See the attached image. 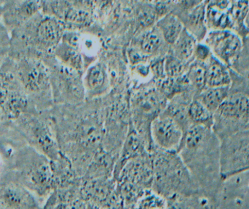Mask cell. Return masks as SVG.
<instances>
[{
  "label": "cell",
  "mask_w": 249,
  "mask_h": 209,
  "mask_svg": "<svg viewBox=\"0 0 249 209\" xmlns=\"http://www.w3.org/2000/svg\"><path fill=\"white\" fill-rule=\"evenodd\" d=\"M93 105H54L51 109L60 150L78 175L86 173L93 156L103 148V111Z\"/></svg>",
  "instance_id": "6da1fadb"
},
{
  "label": "cell",
  "mask_w": 249,
  "mask_h": 209,
  "mask_svg": "<svg viewBox=\"0 0 249 209\" xmlns=\"http://www.w3.org/2000/svg\"><path fill=\"white\" fill-rule=\"evenodd\" d=\"M178 154L188 167L201 195L216 208L222 185L220 140L212 129L193 125L186 132Z\"/></svg>",
  "instance_id": "7a4b0ae2"
},
{
  "label": "cell",
  "mask_w": 249,
  "mask_h": 209,
  "mask_svg": "<svg viewBox=\"0 0 249 209\" xmlns=\"http://www.w3.org/2000/svg\"><path fill=\"white\" fill-rule=\"evenodd\" d=\"M64 32L65 27L59 20L40 12L27 23L10 32L8 56L30 57L45 61L54 55Z\"/></svg>",
  "instance_id": "3957f363"
},
{
  "label": "cell",
  "mask_w": 249,
  "mask_h": 209,
  "mask_svg": "<svg viewBox=\"0 0 249 209\" xmlns=\"http://www.w3.org/2000/svg\"><path fill=\"white\" fill-rule=\"evenodd\" d=\"M152 156L154 192L171 201L200 194L190 170L178 152L158 149Z\"/></svg>",
  "instance_id": "277c9868"
},
{
  "label": "cell",
  "mask_w": 249,
  "mask_h": 209,
  "mask_svg": "<svg viewBox=\"0 0 249 209\" xmlns=\"http://www.w3.org/2000/svg\"><path fill=\"white\" fill-rule=\"evenodd\" d=\"M8 183L18 184L45 201L54 190L51 160L26 145L15 159Z\"/></svg>",
  "instance_id": "5b68a950"
},
{
  "label": "cell",
  "mask_w": 249,
  "mask_h": 209,
  "mask_svg": "<svg viewBox=\"0 0 249 209\" xmlns=\"http://www.w3.org/2000/svg\"><path fill=\"white\" fill-rule=\"evenodd\" d=\"M11 59L23 90L36 109L39 111L51 109L54 106V101L47 64L39 58L30 57Z\"/></svg>",
  "instance_id": "8992f818"
},
{
  "label": "cell",
  "mask_w": 249,
  "mask_h": 209,
  "mask_svg": "<svg viewBox=\"0 0 249 209\" xmlns=\"http://www.w3.org/2000/svg\"><path fill=\"white\" fill-rule=\"evenodd\" d=\"M28 145L36 149L51 161L61 155L51 109L28 113L13 121Z\"/></svg>",
  "instance_id": "52a82bcc"
},
{
  "label": "cell",
  "mask_w": 249,
  "mask_h": 209,
  "mask_svg": "<svg viewBox=\"0 0 249 209\" xmlns=\"http://www.w3.org/2000/svg\"><path fill=\"white\" fill-rule=\"evenodd\" d=\"M0 108L11 121L23 114L39 111L23 90L10 57L0 65Z\"/></svg>",
  "instance_id": "ba28073f"
},
{
  "label": "cell",
  "mask_w": 249,
  "mask_h": 209,
  "mask_svg": "<svg viewBox=\"0 0 249 209\" xmlns=\"http://www.w3.org/2000/svg\"><path fill=\"white\" fill-rule=\"evenodd\" d=\"M43 61L49 68L54 105L82 104L86 93L81 73L63 65L54 55Z\"/></svg>",
  "instance_id": "9c48e42d"
},
{
  "label": "cell",
  "mask_w": 249,
  "mask_h": 209,
  "mask_svg": "<svg viewBox=\"0 0 249 209\" xmlns=\"http://www.w3.org/2000/svg\"><path fill=\"white\" fill-rule=\"evenodd\" d=\"M249 129V97L241 93H230L213 113L212 129L219 140Z\"/></svg>",
  "instance_id": "30bf717a"
},
{
  "label": "cell",
  "mask_w": 249,
  "mask_h": 209,
  "mask_svg": "<svg viewBox=\"0 0 249 209\" xmlns=\"http://www.w3.org/2000/svg\"><path fill=\"white\" fill-rule=\"evenodd\" d=\"M168 100L158 89L149 88L136 93L132 100V115L134 128L148 145L152 147L150 127L153 120L163 111ZM147 146V145H146Z\"/></svg>",
  "instance_id": "8fae6325"
},
{
  "label": "cell",
  "mask_w": 249,
  "mask_h": 209,
  "mask_svg": "<svg viewBox=\"0 0 249 209\" xmlns=\"http://www.w3.org/2000/svg\"><path fill=\"white\" fill-rule=\"evenodd\" d=\"M219 140L222 180L249 170V129Z\"/></svg>",
  "instance_id": "7c38bea8"
},
{
  "label": "cell",
  "mask_w": 249,
  "mask_h": 209,
  "mask_svg": "<svg viewBox=\"0 0 249 209\" xmlns=\"http://www.w3.org/2000/svg\"><path fill=\"white\" fill-rule=\"evenodd\" d=\"M204 39L215 58L230 68L236 65L244 49L242 40L238 34L230 29L212 30Z\"/></svg>",
  "instance_id": "4fadbf2b"
},
{
  "label": "cell",
  "mask_w": 249,
  "mask_h": 209,
  "mask_svg": "<svg viewBox=\"0 0 249 209\" xmlns=\"http://www.w3.org/2000/svg\"><path fill=\"white\" fill-rule=\"evenodd\" d=\"M218 209H249V170L224 179L216 198Z\"/></svg>",
  "instance_id": "5bb4252c"
},
{
  "label": "cell",
  "mask_w": 249,
  "mask_h": 209,
  "mask_svg": "<svg viewBox=\"0 0 249 209\" xmlns=\"http://www.w3.org/2000/svg\"><path fill=\"white\" fill-rule=\"evenodd\" d=\"M150 133L154 145L167 151L178 152L184 136L177 121L163 112L152 121Z\"/></svg>",
  "instance_id": "9a60e30c"
},
{
  "label": "cell",
  "mask_w": 249,
  "mask_h": 209,
  "mask_svg": "<svg viewBox=\"0 0 249 209\" xmlns=\"http://www.w3.org/2000/svg\"><path fill=\"white\" fill-rule=\"evenodd\" d=\"M42 0H5L0 4L1 20L10 33L42 12Z\"/></svg>",
  "instance_id": "2e32d148"
},
{
  "label": "cell",
  "mask_w": 249,
  "mask_h": 209,
  "mask_svg": "<svg viewBox=\"0 0 249 209\" xmlns=\"http://www.w3.org/2000/svg\"><path fill=\"white\" fill-rule=\"evenodd\" d=\"M116 179L118 182H129L145 190L152 188L153 182L152 156L146 153L130 159L124 164Z\"/></svg>",
  "instance_id": "e0dca14e"
},
{
  "label": "cell",
  "mask_w": 249,
  "mask_h": 209,
  "mask_svg": "<svg viewBox=\"0 0 249 209\" xmlns=\"http://www.w3.org/2000/svg\"><path fill=\"white\" fill-rule=\"evenodd\" d=\"M40 208L38 198L24 187L16 183L0 185V209Z\"/></svg>",
  "instance_id": "ac0fdd59"
},
{
  "label": "cell",
  "mask_w": 249,
  "mask_h": 209,
  "mask_svg": "<svg viewBox=\"0 0 249 209\" xmlns=\"http://www.w3.org/2000/svg\"><path fill=\"white\" fill-rule=\"evenodd\" d=\"M83 84L88 101L107 94L109 90V76L105 64L98 63L91 65L87 70Z\"/></svg>",
  "instance_id": "d6986e66"
},
{
  "label": "cell",
  "mask_w": 249,
  "mask_h": 209,
  "mask_svg": "<svg viewBox=\"0 0 249 209\" xmlns=\"http://www.w3.org/2000/svg\"><path fill=\"white\" fill-rule=\"evenodd\" d=\"M231 69L213 55L206 64V87H231Z\"/></svg>",
  "instance_id": "ffe728a7"
},
{
  "label": "cell",
  "mask_w": 249,
  "mask_h": 209,
  "mask_svg": "<svg viewBox=\"0 0 249 209\" xmlns=\"http://www.w3.org/2000/svg\"><path fill=\"white\" fill-rule=\"evenodd\" d=\"M165 43L172 46L181 34L184 26L179 17L174 13H167L156 23Z\"/></svg>",
  "instance_id": "44dd1931"
},
{
  "label": "cell",
  "mask_w": 249,
  "mask_h": 209,
  "mask_svg": "<svg viewBox=\"0 0 249 209\" xmlns=\"http://www.w3.org/2000/svg\"><path fill=\"white\" fill-rule=\"evenodd\" d=\"M54 56L58 62L74 71L82 73L84 62L80 51L61 41L54 51Z\"/></svg>",
  "instance_id": "7402d4cb"
},
{
  "label": "cell",
  "mask_w": 249,
  "mask_h": 209,
  "mask_svg": "<svg viewBox=\"0 0 249 209\" xmlns=\"http://www.w3.org/2000/svg\"><path fill=\"white\" fill-rule=\"evenodd\" d=\"M206 6L197 4L189 12L185 19V29L200 42L206 36Z\"/></svg>",
  "instance_id": "603a6c76"
},
{
  "label": "cell",
  "mask_w": 249,
  "mask_h": 209,
  "mask_svg": "<svg viewBox=\"0 0 249 209\" xmlns=\"http://www.w3.org/2000/svg\"><path fill=\"white\" fill-rule=\"evenodd\" d=\"M197 43L196 38L184 28L180 36L172 45L171 53L180 61L190 64L193 61L195 48Z\"/></svg>",
  "instance_id": "cb8c5ba5"
},
{
  "label": "cell",
  "mask_w": 249,
  "mask_h": 209,
  "mask_svg": "<svg viewBox=\"0 0 249 209\" xmlns=\"http://www.w3.org/2000/svg\"><path fill=\"white\" fill-rule=\"evenodd\" d=\"M165 43L159 29L155 26L141 36L138 48L143 55L149 58L159 55L160 52L163 49Z\"/></svg>",
  "instance_id": "d4e9b609"
},
{
  "label": "cell",
  "mask_w": 249,
  "mask_h": 209,
  "mask_svg": "<svg viewBox=\"0 0 249 209\" xmlns=\"http://www.w3.org/2000/svg\"><path fill=\"white\" fill-rule=\"evenodd\" d=\"M230 93V87H206L196 97L214 113Z\"/></svg>",
  "instance_id": "484cf974"
},
{
  "label": "cell",
  "mask_w": 249,
  "mask_h": 209,
  "mask_svg": "<svg viewBox=\"0 0 249 209\" xmlns=\"http://www.w3.org/2000/svg\"><path fill=\"white\" fill-rule=\"evenodd\" d=\"M188 115L193 125L202 126L210 129L213 127V113L196 97L189 105Z\"/></svg>",
  "instance_id": "4316f807"
},
{
  "label": "cell",
  "mask_w": 249,
  "mask_h": 209,
  "mask_svg": "<svg viewBox=\"0 0 249 209\" xmlns=\"http://www.w3.org/2000/svg\"><path fill=\"white\" fill-rule=\"evenodd\" d=\"M186 75L196 92V96L206 88V64L193 61L189 65Z\"/></svg>",
  "instance_id": "83f0119b"
},
{
  "label": "cell",
  "mask_w": 249,
  "mask_h": 209,
  "mask_svg": "<svg viewBox=\"0 0 249 209\" xmlns=\"http://www.w3.org/2000/svg\"><path fill=\"white\" fill-rule=\"evenodd\" d=\"M206 25L212 30L228 29L231 25L229 17L225 13L218 11L215 6H210L206 10Z\"/></svg>",
  "instance_id": "f1b7e54d"
},
{
  "label": "cell",
  "mask_w": 249,
  "mask_h": 209,
  "mask_svg": "<svg viewBox=\"0 0 249 209\" xmlns=\"http://www.w3.org/2000/svg\"><path fill=\"white\" fill-rule=\"evenodd\" d=\"M190 64L180 61L172 53L168 54L165 57V62H164L166 77L177 78L184 75L187 72Z\"/></svg>",
  "instance_id": "f546056e"
},
{
  "label": "cell",
  "mask_w": 249,
  "mask_h": 209,
  "mask_svg": "<svg viewBox=\"0 0 249 209\" xmlns=\"http://www.w3.org/2000/svg\"><path fill=\"white\" fill-rule=\"evenodd\" d=\"M165 198L156 193L150 192L149 189L145 191L142 198L138 201L136 208L140 209H164L166 207Z\"/></svg>",
  "instance_id": "4dcf8cb0"
},
{
  "label": "cell",
  "mask_w": 249,
  "mask_h": 209,
  "mask_svg": "<svg viewBox=\"0 0 249 209\" xmlns=\"http://www.w3.org/2000/svg\"><path fill=\"white\" fill-rule=\"evenodd\" d=\"M154 6L144 3V5L139 9L138 20L142 27L149 29L159 20L158 17H160L161 14L159 13V10Z\"/></svg>",
  "instance_id": "1f68e13d"
},
{
  "label": "cell",
  "mask_w": 249,
  "mask_h": 209,
  "mask_svg": "<svg viewBox=\"0 0 249 209\" xmlns=\"http://www.w3.org/2000/svg\"><path fill=\"white\" fill-rule=\"evenodd\" d=\"M10 48V33L5 27L0 11V65L8 57Z\"/></svg>",
  "instance_id": "d6a6232c"
},
{
  "label": "cell",
  "mask_w": 249,
  "mask_h": 209,
  "mask_svg": "<svg viewBox=\"0 0 249 209\" xmlns=\"http://www.w3.org/2000/svg\"><path fill=\"white\" fill-rule=\"evenodd\" d=\"M212 53L210 48L206 44L197 43L195 48L193 61L206 64L209 61Z\"/></svg>",
  "instance_id": "836d02e7"
},
{
  "label": "cell",
  "mask_w": 249,
  "mask_h": 209,
  "mask_svg": "<svg viewBox=\"0 0 249 209\" xmlns=\"http://www.w3.org/2000/svg\"><path fill=\"white\" fill-rule=\"evenodd\" d=\"M164 62H165V58L159 57L151 64V70L153 73V75L155 76V78L158 79V80H162L166 77Z\"/></svg>",
  "instance_id": "e575fe53"
},
{
  "label": "cell",
  "mask_w": 249,
  "mask_h": 209,
  "mask_svg": "<svg viewBox=\"0 0 249 209\" xmlns=\"http://www.w3.org/2000/svg\"><path fill=\"white\" fill-rule=\"evenodd\" d=\"M128 58L132 65H136L143 61L147 58L146 55H143L139 48H130L128 52Z\"/></svg>",
  "instance_id": "d590c367"
},
{
  "label": "cell",
  "mask_w": 249,
  "mask_h": 209,
  "mask_svg": "<svg viewBox=\"0 0 249 209\" xmlns=\"http://www.w3.org/2000/svg\"><path fill=\"white\" fill-rule=\"evenodd\" d=\"M141 1H142V2L146 3V4L157 6L164 4L166 0H141Z\"/></svg>",
  "instance_id": "8d00e7d4"
},
{
  "label": "cell",
  "mask_w": 249,
  "mask_h": 209,
  "mask_svg": "<svg viewBox=\"0 0 249 209\" xmlns=\"http://www.w3.org/2000/svg\"><path fill=\"white\" fill-rule=\"evenodd\" d=\"M8 118L4 115V112H3L1 108H0V125H1L2 123H4V121H8Z\"/></svg>",
  "instance_id": "74e56055"
},
{
  "label": "cell",
  "mask_w": 249,
  "mask_h": 209,
  "mask_svg": "<svg viewBox=\"0 0 249 209\" xmlns=\"http://www.w3.org/2000/svg\"><path fill=\"white\" fill-rule=\"evenodd\" d=\"M248 18H249V16H248Z\"/></svg>",
  "instance_id": "f35d334b"
}]
</instances>
